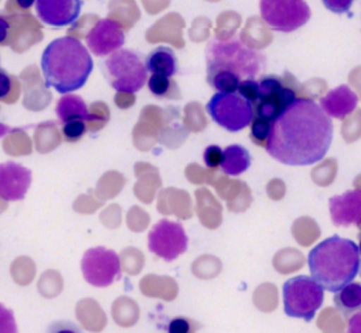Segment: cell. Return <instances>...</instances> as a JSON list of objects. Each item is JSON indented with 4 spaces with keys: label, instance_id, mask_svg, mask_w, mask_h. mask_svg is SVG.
Here are the masks:
<instances>
[{
    "label": "cell",
    "instance_id": "obj_14",
    "mask_svg": "<svg viewBox=\"0 0 361 333\" xmlns=\"http://www.w3.org/2000/svg\"><path fill=\"white\" fill-rule=\"evenodd\" d=\"M329 210L333 223L337 227H359L361 220V193L356 191H346L341 196H335L329 200Z\"/></svg>",
    "mask_w": 361,
    "mask_h": 333
},
{
    "label": "cell",
    "instance_id": "obj_22",
    "mask_svg": "<svg viewBox=\"0 0 361 333\" xmlns=\"http://www.w3.org/2000/svg\"><path fill=\"white\" fill-rule=\"evenodd\" d=\"M282 80L280 77L269 75V77H264L259 82V94H257V100H265L274 94H278L280 90L283 89Z\"/></svg>",
    "mask_w": 361,
    "mask_h": 333
},
{
    "label": "cell",
    "instance_id": "obj_4",
    "mask_svg": "<svg viewBox=\"0 0 361 333\" xmlns=\"http://www.w3.org/2000/svg\"><path fill=\"white\" fill-rule=\"evenodd\" d=\"M308 267L323 290L336 293L350 284L360 267V251L353 240L333 236L314 246L308 254Z\"/></svg>",
    "mask_w": 361,
    "mask_h": 333
},
{
    "label": "cell",
    "instance_id": "obj_9",
    "mask_svg": "<svg viewBox=\"0 0 361 333\" xmlns=\"http://www.w3.org/2000/svg\"><path fill=\"white\" fill-rule=\"evenodd\" d=\"M82 273L92 286L98 288L111 286L121 276L119 256L115 251L103 246L90 249L82 259Z\"/></svg>",
    "mask_w": 361,
    "mask_h": 333
},
{
    "label": "cell",
    "instance_id": "obj_12",
    "mask_svg": "<svg viewBox=\"0 0 361 333\" xmlns=\"http://www.w3.org/2000/svg\"><path fill=\"white\" fill-rule=\"evenodd\" d=\"M32 182L30 170L16 163L0 164V198L6 201L23 200Z\"/></svg>",
    "mask_w": 361,
    "mask_h": 333
},
{
    "label": "cell",
    "instance_id": "obj_27",
    "mask_svg": "<svg viewBox=\"0 0 361 333\" xmlns=\"http://www.w3.org/2000/svg\"><path fill=\"white\" fill-rule=\"evenodd\" d=\"M221 159H223V151L217 145H210L207 147L204 153V161L207 168H216L221 165Z\"/></svg>",
    "mask_w": 361,
    "mask_h": 333
},
{
    "label": "cell",
    "instance_id": "obj_11",
    "mask_svg": "<svg viewBox=\"0 0 361 333\" xmlns=\"http://www.w3.org/2000/svg\"><path fill=\"white\" fill-rule=\"evenodd\" d=\"M88 48L97 56H105L119 50L126 43L123 29L115 20H101L86 37Z\"/></svg>",
    "mask_w": 361,
    "mask_h": 333
},
{
    "label": "cell",
    "instance_id": "obj_19",
    "mask_svg": "<svg viewBox=\"0 0 361 333\" xmlns=\"http://www.w3.org/2000/svg\"><path fill=\"white\" fill-rule=\"evenodd\" d=\"M250 164L248 151L240 145H231L223 151L221 168L228 176H240L248 170Z\"/></svg>",
    "mask_w": 361,
    "mask_h": 333
},
{
    "label": "cell",
    "instance_id": "obj_23",
    "mask_svg": "<svg viewBox=\"0 0 361 333\" xmlns=\"http://www.w3.org/2000/svg\"><path fill=\"white\" fill-rule=\"evenodd\" d=\"M270 123L261 118L253 117L251 121V139L259 146H265L266 140L269 134Z\"/></svg>",
    "mask_w": 361,
    "mask_h": 333
},
{
    "label": "cell",
    "instance_id": "obj_13",
    "mask_svg": "<svg viewBox=\"0 0 361 333\" xmlns=\"http://www.w3.org/2000/svg\"><path fill=\"white\" fill-rule=\"evenodd\" d=\"M82 5V0H37V12L42 22L61 28L77 22Z\"/></svg>",
    "mask_w": 361,
    "mask_h": 333
},
{
    "label": "cell",
    "instance_id": "obj_21",
    "mask_svg": "<svg viewBox=\"0 0 361 333\" xmlns=\"http://www.w3.org/2000/svg\"><path fill=\"white\" fill-rule=\"evenodd\" d=\"M149 92L154 96L159 98H166L174 94L175 89H177L176 83L171 80V77L162 75H152L149 79Z\"/></svg>",
    "mask_w": 361,
    "mask_h": 333
},
{
    "label": "cell",
    "instance_id": "obj_1",
    "mask_svg": "<svg viewBox=\"0 0 361 333\" xmlns=\"http://www.w3.org/2000/svg\"><path fill=\"white\" fill-rule=\"evenodd\" d=\"M333 134V122L321 106L310 99H295L270 123L265 149L286 165H312L326 155Z\"/></svg>",
    "mask_w": 361,
    "mask_h": 333
},
{
    "label": "cell",
    "instance_id": "obj_6",
    "mask_svg": "<svg viewBox=\"0 0 361 333\" xmlns=\"http://www.w3.org/2000/svg\"><path fill=\"white\" fill-rule=\"evenodd\" d=\"M105 75L114 89L135 94L145 86L147 71L140 56L128 49L117 50L105 61Z\"/></svg>",
    "mask_w": 361,
    "mask_h": 333
},
{
    "label": "cell",
    "instance_id": "obj_26",
    "mask_svg": "<svg viewBox=\"0 0 361 333\" xmlns=\"http://www.w3.org/2000/svg\"><path fill=\"white\" fill-rule=\"evenodd\" d=\"M18 332L13 312L0 303V333Z\"/></svg>",
    "mask_w": 361,
    "mask_h": 333
},
{
    "label": "cell",
    "instance_id": "obj_30",
    "mask_svg": "<svg viewBox=\"0 0 361 333\" xmlns=\"http://www.w3.org/2000/svg\"><path fill=\"white\" fill-rule=\"evenodd\" d=\"M11 79L5 73H0V99L6 98L11 92Z\"/></svg>",
    "mask_w": 361,
    "mask_h": 333
},
{
    "label": "cell",
    "instance_id": "obj_2",
    "mask_svg": "<svg viewBox=\"0 0 361 333\" xmlns=\"http://www.w3.org/2000/svg\"><path fill=\"white\" fill-rule=\"evenodd\" d=\"M265 63V56L240 37L214 39L206 48L207 82L219 92L232 94L240 82L255 80Z\"/></svg>",
    "mask_w": 361,
    "mask_h": 333
},
{
    "label": "cell",
    "instance_id": "obj_31",
    "mask_svg": "<svg viewBox=\"0 0 361 333\" xmlns=\"http://www.w3.org/2000/svg\"><path fill=\"white\" fill-rule=\"evenodd\" d=\"M10 25L5 18H0V44L4 43L8 37Z\"/></svg>",
    "mask_w": 361,
    "mask_h": 333
},
{
    "label": "cell",
    "instance_id": "obj_32",
    "mask_svg": "<svg viewBox=\"0 0 361 333\" xmlns=\"http://www.w3.org/2000/svg\"><path fill=\"white\" fill-rule=\"evenodd\" d=\"M16 4L20 6L22 9H30L35 4V0H16Z\"/></svg>",
    "mask_w": 361,
    "mask_h": 333
},
{
    "label": "cell",
    "instance_id": "obj_17",
    "mask_svg": "<svg viewBox=\"0 0 361 333\" xmlns=\"http://www.w3.org/2000/svg\"><path fill=\"white\" fill-rule=\"evenodd\" d=\"M145 66L152 75L171 77L176 75L178 70V60L171 48L160 46L147 56Z\"/></svg>",
    "mask_w": 361,
    "mask_h": 333
},
{
    "label": "cell",
    "instance_id": "obj_20",
    "mask_svg": "<svg viewBox=\"0 0 361 333\" xmlns=\"http://www.w3.org/2000/svg\"><path fill=\"white\" fill-rule=\"evenodd\" d=\"M336 306L343 314L356 311L361 306V286L359 284H346L334 297Z\"/></svg>",
    "mask_w": 361,
    "mask_h": 333
},
{
    "label": "cell",
    "instance_id": "obj_28",
    "mask_svg": "<svg viewBox=\"0 0 361 333\" xmlns=\"http://www.w3.org/2000/svg\"><path fill=\"white\" fill-rule=\"evenodd\" d=\"M354 1L355 0H322L323 5L329 11L339 15L350 11Z\"/></svg>",
    "mask_w": 361,
    "mask_h": 333
},
{
    "label": "cell",
    "instance_id": "obj_3",
    "mask_svg": "<svg viewBox=\"0 0 361 333\" xmlns=\"http://www.w3.org/2000/svg\"><path fill=\"white\" fill-rule=\"evenodd\" d=\"M41 65L46 87L62 94L81 89L94 69V61L85 46L71 37L51 42L44 50Z\"/></svg>",
    "mask_w": 361,
    "mask_h": 333
},
{
    "label": "cell",
    "instance_id": "obj_24",
    "mask_svg": "<svg viewBox=\"0 0 361 333\" xmlns=\"http://www.w3.org/2000/svg\"><path fill=\"white\" fill-rule=\"evenodd\" d=\"M86 132V125L82 120H73L67 122L63 127V134L69 142L80 140Z\"/></svg>",
    "mask_w": 361,
    "mask_h": 333
},
{
    "label": "cell",
    "instance_id": "obj_8",
    "mask_svg": "<svg viewBox=\"0 0 361 333\" xmlns=\"http://www.w3.org/2000/svg\"><path fill=\"white\" fill-rule=\"evenodd\" d=\"M259 9L265 24L282 33L302 28L312 16L305 0H261Z\"/></svg>",
    "mask_w": 361,
    "mask_h": 333
},
{
    "label": "cell",
    "instance_id": "obj_16",
    "mask_svg": "<svg viewBox=\"0 0 361 333\" xmlns=\"http://www.w3.org/2000/svg\"><path fill=\"white\" fill-rule=\"evenodd\" d=\"M295 90L283 87L282 90L265 100L257 101L253 106V117L272 122L295 101Z\"/></svg>",
    "mask_w": 361,
    "mask_h": 333
},
{
    "label": "cell",
    "instance_id": "obj_10",
    "mask_svg": "<svg viewBox=\"0 0 361 333\" xmlns=\"http://www.w3.org/2000/svg\"><path fill=\"white\" fill-rule=\"evenodd\" d=\"M188 242L183 225L168 219H162L154 225L149 234V251L169 263L187 251Z\"/></svg>",
    "mask_w": 361,
    "mask_h": 333
},
{
    "label": "cell",
    "instance_id": "obj_29",
    "mask_svg": "<svg viewBox=\"0 0 361 333\" xmlns=\"http://www.w3.org/2000/svg\"><path fill=\"white\" fill-rule=\"evenodd\" d=\"M189 322L185 318H175L169 325V332L170 333H188L190 332Z\"/></svg>",
    "mask_w": 361,
    "mask_h": 333
},
{
    "label": "cell",
    "instance_id": "obj_25",
    "mask_svg": "<svg viewBox=\"0 0 361 333\" xmlns=\"http://www.w3.org/2000/svg\"><path fill=\"white\" fill-rule=\"evenodd\" d=\"M236 92L253 105L257 100L259 82L255 81V80H244V81L240 82Z\"/></svg>",
    "mask_w": 361,
    "mask_h": 333
},
{
    "label": "cell",
    "instance_id": "obj_15",
    "mask_svg": "<svg viewBox=\"0 0 361 333\" xmlns=\"http://www.w3.org/2000/svg\"><path fill=\"white\" fill-rule=\"evenodd\" d=\"M321 108L329 117L344 119L358 104V96L348 86L341 85L329 92L320 101Z\"/></svg>",
    "mask_w": 361,
    "mask_h": 333
},
{
    "label": "cell",
    "instance_id": "obj_7",
    "mask_svg": "<svg viewBox=\"0 0 361 333\" xmlns=\"http://www.w3.org/2000/svg\"><path fill=\"white\" fill-rule=\"evenodd\" d=\"M206 108L213 121L228 132H240L250 125L253 119L252 104L238 92L215 94Z\"/></svg>",
    "mask_w": 361,
    "mask_h": 333
},
{
    "label": "cell",
    "instance_id": "obj_5",
    "mask_svg": "<svg viewBox=\"0 0 361 333\" xmlns=\"http://www.w3.org/2000/svg\"><path fill=\"white\" fill-rule=\"evenodd\" d=\"M283 301L287 315L310 322L322 306L324 291L312 278L300 275L285 282Z\"/></svg>",
    "mask_w": 361,
    "mask_h": 333
},
{
    "label": "cell",
    "instance_id": "obj_18",
    "mask_svg": "<svg viewBox=\"0 0 361 333\" xmlns=\"http://www.w3.org/2000/svg\"><path fill=\"white\" fill-rule=\"evenodd\" d=\"M56 115L64 124L73 120L92 121L97 118L96 115L88 113L87 106L83 99L75 94H68L60 99L56 106Z\"/></svg>",
    "mask_w": 361,
    "mask_h": 333
}]
</instances>
